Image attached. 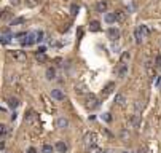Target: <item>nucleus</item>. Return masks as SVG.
Here are the masks:
<instances>
[{"instance_id":"obj_10","label":"nucleus","mask_w":161,"mask_h":153,"mask_svg":"<svg viewBox=\"0 0 161 153\" xmlns=\"http://www.w3.org/2000/svg\"><path fill=\"white\" fill-rule=\"evenodd\" d=\"M19 99H18V97H10V99H8V107H11V109H18V107H19Z\"/></svg>"},{"instance_id":"obj_14","label":"nucleus","mask_w":161,"mask_h":153,"mask_svg":"<svg viewBox=\"0 0 161 153\" xmlns=\"http://www.w3.org/2000/svg\"><path fill=\"white\" fill-rule=\"evenodd\" d=\"M89 29H91V32H99V31H101V24H99V21H91Z\"/></svg>"},{"instance_id":"obj_5","label":"nucleus","mask_w":161,"mask_h":153,"mask_svg":"<svg viewBox=\"0 0 161 153\" xmlns=\"http://www.w3.org/2000/svg\"><path fill=\"white\" fill-rule=\"evenodd\" d=\"M107 35H109L110 40H118V37H120V31H118V29H115V27H110L109 31H107Z\"/></svg>"},{"instance_id":"obj_2","label":"nucleus","mask_w":161,"mask_h":153,"mask_svg":"<svg viewBox=\"0 0 161 153\" xmlns=\"http://www.w3.org/2000/svg\"><path fill=\"white\" fill-rule=\"evenodd\" d=\"M85 147L88 150H96V143H97V136L94 132H86L85 134Z\"/></svg>"},{"instance_id":"obj_4","label":"nucleus","mask_w":161,"mask_h":153,"mask_svg":"<svg viewBox=\"0 0 161 153\" xmlns=\"http://www.w3.org/2000/svg\"><path fill=\"white\" fill-rule=\"evenodd\" d=\"M56 128H58V129H67L69 128V120L64 118V117L58 118V120H56Z\"/></svg>"},{"instance_id":"obj_27","label":"nucleus","mask_w":161,"mask_h":153,"mask_svg":"<svg viewBox=\"0 0 161 153\" xmlns=\"http://www.w3.org/2000/svg\"><path fill=\"white\" fill-rule=\"evenodd\" d=\"M37 59H39V61H42V62H45V61H46V56H45V53H37Z\"/></svg>"},{"instance_id":"obj_16","label":"nucleus","mask_w":161,"mask_h":153,"mask_svg":"<svg viewBox=\"0 0 161 153\" xmlns=\"http://www.w3.org/2000/svg\"><path fill=\"white\" fill-rule=\"evenodd\" d=\"M46 80H53L54 76H56V70L53 69V67H50V69H46Z\"/></svg>"},{"instance_id":"obj_1","label":"nucleus","mask_w":161,"mask_h":153,"mask_svg":"<svg viewBox=\"0 0 161 153\" xmlns=\"http://www.w3.org/2000/svg\"><path fill=\"white\" fill-rule=\"evenodd\" d=\"M43 32H31V34H27L26 37V40H23V45L24 46H32L34 43H39L43 40Z\"/></svg>"},{"instance_id":"obj_15","label":"nucleus","mask_w":161,"mask_h":153,"mask_svg":"<svg viewBox=\"0 0 161 153\" xmlns=\"http://www.w3.org/2000/svg\"><path fill=\"white\" fill-rule=\"evenodd\" d=\"M134 35H136V43H142V40H144V38H145V37H144V34L140 32V29H139V27L136 29Z\"/></svg>"},{"instance_id":"obj_29","label":"nucleus","mask_w":161,"mask_h":153,"mask_svg":"<svg viewBox=\"0 0 161 153\" xmlns=\"http://www.w3.org/2000/svg\"><path fill=\"white\" fill-rule=\"evenodd\" d=\"M102 118L105 120V121H112V117H110V113H104V115H102Z\"/></svg>"},{"instance_id":"obj_24","label":"nucleus","mask_w":161,"mask_h":153,"mask_svg":"<svg viewBox=\"0 0 161 153\" xmlns=\"http://www.w3.org/2000/svg\"><path fill=\"white\" fill-rule=\"evenodd\" d=\"M139 29H140V32L144 34V37H147V35L150 34V31H148V29H147V26H140Z\"/></svg>"},{"instance_id":"obj_25","label":"nucleus","mask_w":161,"mask_h":153,"mask_svg":"<svg viewBox=\"0 0 161 153\" xmlns=\"http://www.w3.org/2000/svg\"><path fill=\"white\" fill-rule=\"evenodd\" d=\"M14 57H16V59H19V61H24V59H26V56H24V53H23V51L14 53Z\"/></svg>"},{"instance_id":"obj_7","label":"nucleus","mask_w":161,"mask_h":153,"mask_svg":"<svg viewBox=\"0 0 161 153\" xmlns=\"http://www.w3.org/2000/svg\"><path fill=\"white\" fill-rule=\"evenodd\" d=\"M113 88H115V83H107L105 86H104V89H102V94H104V97H105V96H109L112 91H113Z\"/></svg>"},{"instance_id":"obj_6","label":"nucleus","mask_w":161,"mask_h":153,"mask_svg":"<svg viewBox=\"0 0 161 153\" xmlns=\"http://www.w3.org/2000/svg\"><path fill=\"white\" fill-rule=\"evenodd\" d=\"M86 105L88 107H91V109H94V107H97L99 105V102H97V99H96V96H88V99H86Z\"/></svg>"},{"instance_id":"obj_30","label":"nucleus","mask_w":161,"mask_h":153,"mask_svg":"<svg viewBox=\"0 0 161 153\" xmlns=\"http://www.w3.org/2000/svg\"><path fill=\"white\" fill-rule=\"evenodd\" d=\"M27 153H37V150H35V148H34V147H31V148H29V150H27Z\"/></svg>"},{"instance_id":"obj_3","label":"nucleus","mask_w":161,"mask_h":153,"mask_svg":"<svg viewBox=\"0 0 161 153\" xmlns=\"http://www.w3.org/2000/svg\"><path fill=\"white\" fill-rule=\"evenodd\" d=\"M51 97L54 99V101H58V102H61V101H64L65 99V94L62 93V89H58V88H56V89H51Z\"/></svg>"},{"instance_id":"obj_20","label":"nucleus","mask_w":161,"mask_h":153,"mask_svg":"<svg viewBox=\"0 0 161 153\" xmlns=\"http://www.w3.org/2000/svg\"><path fill=\"white\" fill-rule=\"evenodd\" d=\"M126 73H128V67H126V65H123L121 69L118 70V75L121 76V78H125V76H126Z\"/></svg>"},{"instance_id":"obj_8","label":"nucleus","mask_w":161,"mask_h":153,"mask_svg":"<svg viewBox=\"0 0 161 153\" xmlns=\"http://www.w3.org/2000/svg\"><path fill=\"white\" fill-rule=\"evenodd\" d=\"M56 150H58L59 153H65V151H67V143H65V142H62V140H59V142H56Z\"/></svg>"},{"instance_id":"obj_19","label":"nucleus","mask_w":161,"mask_h":153,"mask_svg":"<svg viewBox=\"0 0 161 153\" xmlns=\"http://www.w3.org/2000/svg\"><path fill=\"white\" fill-rule=\"evenodd\" d=\"M78 11H80V6H78L77 3H73V5L70 6V13H72V16H77Z\"/></svg>"},{"instance_id":"obj_23","label":"nucleus","mask_w":161,"mask_h":153,"mask_svg":"<svg viewBox=\"0 0 161 153\" xmlns=\"http://www.w3.org/2000/svg\"><path fill=\"white\" fill-rule=\"evenodd\" d=\"M26 5L29 8H34V6L39 5V0H26Z\"/></svg>"},{"instance_id":"obj_32","label":"nucleus","mask_w":161,"mask_h":153,"mask_svg":"<svg viewBox=\"0 0 161 153\" xmlns=\"http://www.w3.org/2000/svg\"><path fill=\"white\" fill-rule=\"evenodd\" d=\"M136 153H145V148H139Z\"/></svg>"},{"instance_id":"obj_17","label":"nucleus","mask_w":161,"mask_h":153,"mask_svg":"<svg viewBox=\"0 0 161 153\" xmlns=\"http://www.w3.org/2000/svg\"><path fill=\"white\" fill-rule=\"evenodd\" d=\"M54 148H56V147L50 145V143H45L43 148H42V153H53V151H54Z\"/></svg>"},{"instance_id":"obj_28","label":"nucleus","mask_w":161,"mask_h":153,"mask_svg":"<svg viewBox=\"0 0 161 153\" xmlns=\"http://www.w3.org/2000/svg\"><path fill=\"white\" fill-rule=\"evenodd\" d=\"M24 23V18H18V19H14V21L11 23V26H16V24H23Z\"/></svg>"},{"instance_id":"obj_13","label":"nucleus","mask_w":161,"mask_h":153,"mask_svg":"<svg viewBox=\"0 0 161 153\" xmlns=\"http://www.w3.org/2000/svg\"><path fill=\"white\" fill-rule=\"evenodd\" d=\"M115 21H117V14H115V13H107V14H105V23L113 24Z\"/></svg>"},{"instance_id":"obj_33","label":"nucleus","mask_w":161,"mask_h":153,"mask_svg":"<svg viewBox=\"0 0 161 153\" xmlns=\"http://www.w3.org/2000/svg\"><path fill=\"white\" fill-rule=\"evenodd\" d=\"M156 61H158V65H161V56H158V57H156Z\"/></svg>"},{"instance_id":"obj_21","label":"nucleus","mask_w":161,"mask_h":153,"mask_svg":"<svg viewBox=\"0 0 161 153\" xmlns=\"http://www.w3.org/2000/svg\"><path fill=\"white\" fill-rule=\"evenodd\" d=\"M120 136H121V140H128V139H129V131H128V129H123V131L120 132Z\"/></svg>"},{"instance_id":"obj_26","label":"nucleus","mask_w":161,"mask_h":153,"mask_svg":"<svg viewBox=\"0 0 161 153\" xmlns=\"http://www.w3.org/2000/svg\"><path fill=\"white\" fill-rule=\"evenodd\" d=\"M115 14H117V21H123L125 19V13L123 11H115Z\"/></svg>"},{"instance_id":"obj_11","label":"nucleus","mask_w":161,"mask_h":153,"mask_svg":"<svg viewBox=\"0 0 161 153\" xmlns=\"http://www.w3.org/2000/svg\"><path fill=\"white\" fill-rule=\"evenodd\" d=\"M131 124H132V126H139V124H140V115H139V112H136L131 117Z\"/></svg>"},{"instance_id":"obj_31","label":"nucleus","mask_w":161,"mask_h":153,"mask_svg":"<svg viewBox=\"0 0 161 153\" xmlns=\"http://www.w3.org/2000/svg\"><path fill=\"white\" fill-rule=\"evenodd\" d=\"M11 5H19V0H11Z\"/></svg>"},{"instance_id":"obj_22","label":"nucleus","mask_w":161,"mask_h":153,"mask_svg":"<svg viewBox=\"0 0 161 153\" xmlns=\"http://www.w3.org/2000/svg\"><path fill=\"white\" fill-rule=\"evenodd\" d=\"M129 57H131V56H129V51H125V53L121 54V64L128 62V61H129Z\"/></svg>"},{"instance_id":"obj_34","label":"nucleus","mask_w":161,"mask_h":153,"mask_svg":"<svg viewBox=\"0 0 161 153\" xmlns=\"http://www.w3.org/2000/svg\"><path fill=\"white\" fill-rule=\"evenodd\" d=\"M97 153H102V151H97Z\"/></svg>"},{"instance_id":"obj_9","label":"nucleus","mask_w":161,"mask_h":153,"mask_svg":"<svg viewBox=\"0 0 161 153\" xmlns=\"http://www.w3.org/2000/svg\"><path fill=\"white\" fill-rule=\"evenodd\" d=\"M10 38H11V32L8 31V29H5V31L2 32V43L6 45L8 42H10Z\"/></svg>"},{"instance_id":"obj_18","label":"nucleus","mask_w":161,"mask_h":153,"mask_svg":"<svg viewBox=\"0 0 161 153\" xmlns=\"http://www.w3.org/2000/svg\"><path fill=\"white\" fill-rule=\"evenodd\" d=\"M105 8H107V3H105V2H97L96 10H97L99 13H104V11H105Z\"/></svg>"},{"instance_id":"obj_12","label":"nucleus","mask_w":161,"mask_h":153,"mask_svg":"<svg viewBox=\"0 0 161 153\" xmlns=\"http://www.w3.org/2000/svg\"><path fill=\"white\" fill-rule=\"evenodd\" d=\"M125 102H126V97H125V94L118 93V94L115 96V104H118V105H125Z\"/></svg>"},{"instance_id":"obj_35","label":"nucleus","mask_w":161,"mask_h":153,"mask_svg":"<svg viewBox=\"0 0 161 153\" xmlns=\"http://www.w3.org/2000/svg\"><path fill=\"white\" fill-rule=\"evenodd\" d=\"M3 153H8V151H3Z\"/></svg>"}]
</instances>
